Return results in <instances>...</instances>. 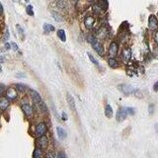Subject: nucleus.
Masks as SVG:
<instances>
[{
	"instance_id": "1",
	"label": "nucleus",
	"mask_w": 158,
	"mask_h": 158,
	"mask_svg": "<svg viewBox=\"0 0 158 158\" xmlns=\"http://www.w3.org/2000/svg\"><path fill=\"white\" fill-rule=\"evenodd\" d=\"M118 89L120 90L122 94H125V95H134V96H137V97H138V98L142 97L140 90L134 88V87L130 86L129 84H120V85L118 86Z\"/></svg>"
},
{
	"instance_id": "2",
	"label": "nucleus",
	"mask_w": 158,
	"mask_h": 158,
	"mask_svg": "<svg viewBox=\"0 0 158 158\" xmlns=\"http://www.w3.org/2000/svg\"><path fill=\"white\" fill-rule=\"evenodd\" d=\"M108 9V1L107 0H97L93 5V11L96 14H102Z\"/></svg>"
},
{
	"instance_id": "3",
	"label": "nucleus",
	"mask_w": 158,
	"mask_h": 158,
	"mask_svg": "<svg viewBox=\"0 0 158 158\" xmlns=\"http://www.w3.org/2000/svg\"><path fill=\"white\" fill-rule=\"evenodd\" d=\"M35 131H36V135L38 137L46 135L47 131V126L46 125V122H39V124L36 126V130Z\"/></svg>"
},
{
	"instance_id": "4",
	"label": "nucleus",
	"mask_w": 158,
	"mask_h": 158,
	"mask_svg": "<svg viewBox=\"0 0 158 158\" xmlns=\"http://www.w3.org/2000/svg\"><path fill=\"white\" fill-rule=\"evenodd\" d=\"M92 45V47L94 49V51L97 52V54L101 56H103L104 54H105V50H104V46L97 39H95L93 42L91 43Z\"/></svg>"
},
{
	"instance_id": "5",
	"label": "nucleus",
	"mask_w": 158,
	"mask_h": 158,
	"mask_svg": "<svg viewBox=\"0 0 158 158\" xmlns=\"http://www.w3.org/2000/svg\"><path fill=\"white\" fill-rule=\"evenodd\" d=\"M118 43L116 42H112L111 43H110L109 46V56L110 58H115L117 55H118Z\"/></svg>"
},
{
	"instance_id": "6",
	"label": "nucleus",
	"mask_w": 158,
	"mask_h": 158,
	"mask_svg": "<svg viewBox=\"0 0 158 158\" xmlns=\"http://www.w3.org/2000/svg\"><path fill=\"white\" fill-rule=\"evenodd\" d=\"M22 111H23V113L25 114V116L26 117H28V118H31L33 116V114H34V110H33V107L31 106V105L29 103H24V104H22Z\"/></svg>"
},
{
	"instance_id": "7",
	"label": "nucleus",
	"mask_w": 158,
	"mask_h": 158,
	"mask_svg": "<svg viewBox=\"0 0 158 158\" xmlns=\"http://www.w3.org/2000/svg\"><path fill=\"white\" fill-rule=\"evenodd\" d=\"M131 58V50H130V47H125V49H122V59L124 62L126 63H128L129 61L130 60Z\"/></svg>"
},
{
	"instance_id": "8",
	"label": "nucleus",
	"mask_w": 158,
	"mask_h": 158,
	"mask_svg": "<svg viewBox=\"0 0 158 158\" xmlns=\"http://www.w3.org/2000/svg\"><path fill=\"white\" fill-rule=\"evenodd\" d=\"M148 28L152 30V31H155L158 28V19L156 18L155 15L151 14L149 16L148 18Z\"/></svg>"
},
{
	"instance_id": "9",
	"label": "nucleus",
	"mask_w": 158,
	"mask_h": 158,
	"mask_svg": "<svg viewBox=\"0 0 158 158\" xmlns=\"http://www.w3.org/2000/svg\"><path fill=\"white\" fill-rule=\"evenodd\" d=\"M37 145H38L39 148H42V149L47 148V145H49V138H47L46 135L38 137V139H37Z\"/></svg>"
},
{
	"instance_id": "10",
	"label": "nucleus",
	"mask_w": 158,
	"mask_h": 158,
	"mask_svg": "<svg viewBox=\"0 0 158 158\" xmlns=\"http://www.w3.org/2000/svg\"><path fill=\"white\" fill-rule=\"evenodd\" d=\"M95 18L92 15H87L84 19V26L86 27V29L91 30L92 28L94 27L95 25Z\"/></svg>"
},
{
	"instance_id": "11",
	"label": "nucleus",
	"mask_w": 158,
	"mask_h": 158,
	"mask_svg": "<svg viewBox=\"0 0 158 158\" xmlns=\"http://www.w3.org/2000/svg\"><path fill=\"white\" fill-rule=\"evenodd\" d=\"M6 94V98L10 101H14L18 97V92L16 91L15 88H8L5 92Z\"/></svg>"
},
{
	"instance_id": "12",
	"label": "nucleus",
	"mask_w": 158,
	"mask_h": 158,
	"mask_svg": "<svg viewBox=\"0 0 158 158\" xmlns=\"http://www.w3.org/2000/svg\"><path fill=\"white\" fill-rule=\"evenodd\" d=\"M126 117H128V114L125 108H120L117 112V116H116V120L118 122H124Z\"/></svg>"
},
{
	"instance_id": "13",
	"label": "nucleus",
	"mask_w": 158,
	"mask_h": 158,
	"mask_svg": "<svg viewBox=\"0 0 158 158\" xmlns=\"http://www.w3.org/2000/svg\"><path fill=\"white\" fill-rule=\"evenodd\" d=\"M108 34H109V31L106 27H101L100 29H98L97 31V34H96V39H100V40H102V39H105L107 36H108Z\"/></svg>"
},
{
	"instance_id": "14",
	"label": "nucleus",
	"mask_w": 158,
	"mask_h": 158,
	"mask_svg": "<svg viewBox=\"0 0 158 158\" xmlns=\"http://www.w3.org/2000/svg\"><path fill=\"white\" fill-rule=\"evenodd\" d=\"M66 101H67V104L71 110L72 112H76V105H75V101H74L73 96H71L69 93L66 94Z\"/></svg>"
},
{
	"instance_id": "15",
	"label": "nucleus",
	"mask_w": 158,
	"mask_h": 158,
	"mask_svg": "<svg viewBox=\"0 0 158 158\" xmlns=\"http://www.w3.org/2000/svg\"><path fill=\"white\" fill-rule=\"evenodd\" d=\"M10 106V101L6 97H0V110L1 111H5Z\"/></svg>"
},
{
	"instance_id": "16",
	"label": "nucleus",
	"mask_w": 158,
	"mask_h": 158,
	"mask_svg": "<svg viewBox=\"0 0 158 158\" xmlns=\"http://www.w3.org/2000/svg\"><path fill=\"white\" fill-rule=\"evenodd\" d=\"M31 96H32V98H33V101L35 102V104H39L40 102H42L43 99L41 97V95H40L37 91H35V90H32L31 91Z\"/></svg>"
},
{
	"instance_id": "17",
	"label": "nucleus",
	"mask_w": 158,
	"mask_h": 158,
	"mask_svg": "<svg viewBox=\"0 0 158 158\" xmlns=\"http://www.w3.org/2000/svg\"><path fill=\"white\" fill-rule=\"evenodd\" d=\"M104 113H105V116H106L108 118H111L113 117V114H114V111H113V108L111 105H105V109H104Z\"/></svg>"
},
{
	"instance_id": "18",
	"label": "nucleus",
	"mask_w": 158,
	"mask_h": 158,
	"mask_svg": "<svg viewBox=\"0 0 158 158\" xmlns=\"http://www.w3.org/2000/svg\"><path fill=\"white\" fill-rule=\"evenodd\" d=\"M56 134H58V137L60 139H64L65 137H66V135H67L66 131H65L62 128H61V126H58V128H56Z\"/></svg>"
},
{
	"instance_id": "19",
	"label": "nucleus",
	"mask_w": 158,
	"mask_h": 158,
	"mask_svg": "<svg viewBox=\"0 0 158 158\" xmlns=\"http://www.w3.org/2000/svg\"><path fill=\"white\" fill-rule=\"evenodd\" d=\"M43 151L42 148H35L33 152V158H43Z\"/></svg>"
},
{
	"instance_id": "20",
	"label": "nucleus",
	"mask_w": 158,
	"mask_h": 158,
	"mask_svg": "<svg viewBox=\"0 0 158 158\" xmlns=\"http://www.w3.org/2000/svg\"><path fill=\"white\" fill-rule=\"evenodd\" d=\"M108 63H109V66L111 68H118L120 66V63L116 58H110L108 59Z\"/></svg>"
},
{
	"instance_id": "21",
	"label": "nucleus",
	"mask_w": 158,
	"mask_h": 158,
	"mask_svg": "<svg viewBox=\"0 0 158 158\" xmlns=\"http://www.w3.org/2000/svg\"><path fill=\"white\" fill-rule=\"evenodd\" d=\"M56 34H58V39L60 40L61 42H65L66 41V34H65V31L63 29H59L58 30V32H56Z\"/></svg>"
},
{
	"instance_id": "22",
	"label": "nucleus",
	"mask_w": 158,
	"mask_h": 158,
	"mask_svg": "<svg viewBox=\"0 0 158 158\" xmlns=\"http://www.w3.org/2000/svg\"><path fill=\"white\" fill-rule=\"evenodd\" d=\"M43 32L46 34H50L51 32H54L55 31V27L51 24H47V23H45L43 26Z\"/></svg>"
},
{
	"instance_id": "23",
	"label": "nucleus",
	"mask_w": 158,
	"mask_h": 158,
	"mask_svg": "<svg viewBox=\"0 0 158 158\" xmlns=\"http://www.w3.org/2000/svg\"><path fill=\"white\" fill-rule=\"evenodd\" d=\"M15 89L17 92H20V93H25L26 90H27V86H25L24 84H21V83H18V84L15 85Z\"/></svg>"
},
{
	"instance_id": "24",
	"label": "nucleus",
	"mask_w": 158,
	"mask_h": 158,
	"mask_svg": "<svg viewBox=\"0 0 158 158\" xmlns=\"http://www.w3.org/2000/svg\"><path fill=\"white\" fill-rule=\"evenodd\" d=\"M87 55H88V58H89V59L91 60V62H92V63H93V64H95L96 66H98V67L100 66V65H99V62H98V60L96 59V58H94L93 55H92L91 54H89V52H88V54H87Z\"/></svg>"
},
{
	"instance_id": "25",
	"label": "nucleus",
	"mask_w": 158,
	"mask_h": 158,
	"mask_svg": "<svg viewBox=\"0 0 158 158\" xmlns=\"http://www.w3.org/2000/svg\"><path fill=\"white\" fill-rule=\"evenodd\" d=\"M26 12L29 16H34V9H33V6L32 5H28L26 7Z\"/></svg>"
},
{
	"instance_id": "26",
	"label": "nucleus",
	"mask_w": 158,
	"mask_h": 158,
	"mask_svg": "<svg viewBox=\"0 0 158 158\" xmlns=\"http://www.w3.org/2000/svg\"><path fill=\"white\" fill-rule=\"evenodd\" d=\"M125 109H126V114H128V115H130V116H134V115L135 111H134V108H131V107H126V108H125Z\"/></svg>"
},
{
	"instance_id": "27",
	"label": "nucleus",
	"mask_w": 158,
	"mask_h": 158,
	"mask_svg": "<svg viewBox=\"0 0 158 158\" xmlns=\"http://www.w3.org/2000/svg\"><path fill=\"white\" fill-rule=\"evenodd\" d=\"M148 112L150 115H152L153 113H154V104H149L148 106Z\"/></svg>"
},
{
	"instance_id": "28",
	"label": "nucleus",
	"mask_w": 158,
	"mask_h": 158,
	"mask_svg": "<svg viewBox=\"0 0 158 158\" xmlns=\"http://www.w3.org/2000/svg\"><path fill=\"white\" fill-rule=\"evenodd\" d=\"M5 90H6L5 85L0 83V97H2V94L4 93V92H5Z\"/></svg>"
},
{
	"instance_id": "29",
	"label": "nucleus",
	"mask_w": 158,
	"mask_h": 158,
	"mask_svg": "<svg viewBox=\"0 0 158 158\" xmlns=\"http://www.w3.org/2000/svg\"><path fill=\"white\" fill-rule=\"evenodd\" d=\"M56 158H67L66 155H65V153L62 152V151H59L58 153V155H56Z\"/></svg>"
},
{
	"instance_id": "30",
	"label": "nucleus",
	"mask_w": 158,
	"mask_h": 158,
	"mask_svg": "<svg viewBox=\"0 0 158 158\" xmlns=\"http://www.w3.org/2000/svg\"><path fill=\"white\" fill-rule=\"evenodd\" d=\"M16 27H17V29H18V31H19L20 35L22 36V38H24V31H23V29L21 28V26L20 25H17Z\"/></svg>"
},
{
	"instance_id": "31",
	"label": "nucleus",
	"mask_w": 158,
	"mask_h": 158,
	"mask_svg": "<svg viewBox=\"0 0 158 158\" xmlns=\"http://www.w3.org/2000/svg\"><path fill=\"white\" fill-rule=\"evenodd\" d=\"M45 158H55V154H54V152L50 151V152H47V154H46Z\"/></svg>"
},
{
	"instance_id": "32",
	"label": "nucleus",
	"mask_w": 158,
	"mask_h": 158,
	"mask_svg": "<svg viewBox=\"0 0 158 158\" xmlns=\"http://www.w3.org/2000/svg\"><path fill=\"white\" fill-rule=\"evenodd\" d=\"M153 39H154L155 43L158 45V31H156V32L154 33V35H153Z\"/></svg>"
},
{
	"instance_id": "33",
	"label": "nucleus",
	"mask_w": 158,
	"mask_h": 158,
	"mask_svg": "<svg viewBox=\"0 0 158 158\" xmlns=\"http://www.w3.org/2000/svg\"><path fill=\"white\" fill-rule=\"evenodd\" d=\"M11 47H12V49L14 50L15 51H18V46H17L15 43H11Z\"/></svg>"
},
{
	"instance_id": "34",
	"label": "nucleus",
	"mask_w": 158,
	"mask_h": 158,
	"mask_svg": "<svg viewBox=\"0 0 158 158\" xmlns=\"http://www.w3.org/2000/svg\"><path fill=\"white\" fill-rule=\"evenodd\" d=\"M153 91L154 92H158V81H156L153 85Z\"/></svg>"
},
{
	"instance_id": "35",
	"label": "nucleus",
	"mask_w": 158,
	"mask_h": 158,
	"mask_svg": "<svg viewBox=\"0 0 158 158\" xmlns=\"http://www.w3.org/2000/svg\"><path fill=\"white\" fill-rule=\"evenodd\" d=\"M8 39H9V31L6 30V32H5V36H4V41H7Z\"/></svg>"
},
{
	"instance_id": "36",
	"label": "nucleus",
	"mask_w": 158,
	"mask_h": 158,
	"mask_svg": "<svg viewBox=\"0 0 158 158\" xmlns=\"http://www.w3.org/2000/svg\"><path fill=\"white\" fill-rule=\"evenodd\" d=\"M61 118H62V120H63V121H67L68 117H67V115H66V113L63 112V113H62V117H61Z\"/></svg>"
},
{
	"instance_id": "37",
	"label": "nucleus",
	"mask_w": 158,
	"mask_h": 158,
	"mask_svg": "<svg viewBox=\"0 0 158 158\" xmlns=\"http://www.w3.org/2000/svg\"><path fill=\"white\" fill-rule=\"evenodd\" d=\"M5 49H6V50H10V49H11V43H5Z\"/></svg>"
},
{
	"instance_id": "38",
	"label": "nucleus",
	"mask_w": 158,
	"mask_h": 158,
	"mask_svg": "<svg viewBox=\"0 0 158 158\" xmlns=\"http://www.w3.org/2000/svg\"><path fill=\"white\" fill-rule=\"evenodd\" d=\"M52 15H54V16H55V20H58V21H60V20H61V18H59V17H58V16H56V14H55V12H52Z\"/></svg>"
},
{
	"instance_id": "39",
	"label": "nucleus",
	"mask_w": 158,
	"mask_h": 158,
	"mask_svg": "<svg viewBox=\"0 0 158 158\" xmlns=\"http://www.w3.org/2000/svg\"><path fill=\"white\" fill-rule=\"evenodd\" d=\"M4 61H5V56L0 55V63H3Z\"/></svg>"
},
{
	"instance_id": "40",
	"label": "nucleus",
	"mask_w": 158,
	"mask_h": 158,
	"mask_svg": "<svg viewBox=\"0 0 158 158\" xmlns=\"http://www.w3.org/2000/svg\"><path fill=\"white\" fill-rule=\"evenodd\" d=\"M3 11H4L3 6H2V4L0 3V15H2V14H3Z\"/></svg>"
},
{
	"instance_id": "41",
	"label": "nucleus",
	"mask_w": 158,
	"mask_h": 158,
	"mask_svg": "<svg viewBox=\"0 0 158 158\" xmlns=\"http://www.w3.org/2000/svg\"><path fill=\"white\" fill-rule=\"evenodd\" d=\"M154 129H155V130L158 133V124H156V125L154 126Z\"/></svg>"
},
{
	"instance_id": "42",
	"label": "nucleus",
	"mask_w": 158,
	"mask_h": 158,
	"mask_svg": "<svg viewBox=\"0 0 158 158\" xmlns=\"http://www.w3.org/2000/svg\"><path fill=\"white\" fill-rule=\"evenodd\" d=\"M77 1H78V0H72V3H73V4H76Z\"/></svg>"
},
{
	"instance_id": "43",
	"label": "nucleus",
	"mask_w": 158,
	"mask_h": 158,
	"mask_svg": "<svg viewBox=\"0 0 158 158\" xmlns=\"http://www.w3.org/2000/svg\"><path fill=\"white\" fill-rule=\"evenodd\" d=\"M87 1H88V2H93V1H95V0H87Z\"/></svg>"
},
{
	"instance_id": "44",
	"label": "nucleus",
	"mask_w": 158,
	"mask_h": 158,
	"mask_svg": "<svg viewBox=\"0 0 158 158\" xmlns=\"http://www.w3.org/2000/svg\"><path fill=\"white\" fill-rule=\"evenodd\" d=\"M13 1H15V2H18V1H19V0H13Z\"/></svg>"
},
{
	"instance_id": "45",
	"label": "nucleus",
	"mask_w": 158,
	"mask_h": 158,
	"mask_svg": "<svg viewBox=\"0 0 158 158\" xmlns=\"http://www.w3.org/2000/svg\"><path fill=\"white\" fill-rule=\"evenodd\" d=\"M25 1H26V2H29V1H30V0H25Z\"/></svg>"
}]
</instances>
